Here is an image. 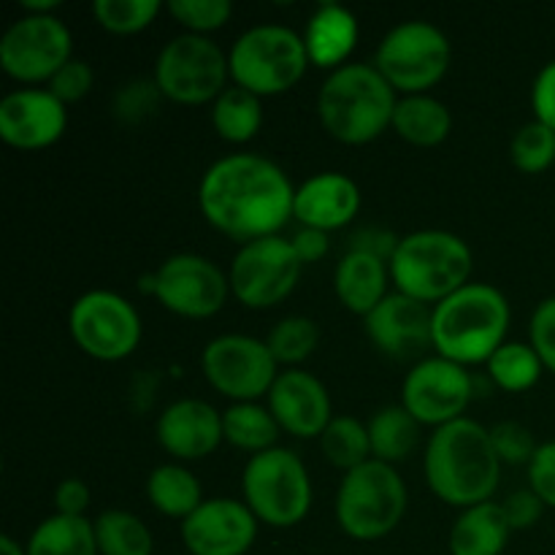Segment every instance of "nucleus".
Instances as JSON below:
<instances>
[{
  "label": "nucleus",
  "instance_id": "15",
  "mask_svg": "<svg viewBox=\"0 0 555 555\" xmlns=\"http://www.w3.org/2000/svg\"><path fill=\"white\" fill-rule=\"evenodd\" d=\"M152 293L163 309L188 320L215 318L228 301L231 280L215 260L195 253L171 255L152 274Z\"/></svg>",
  "mask_w": 555,
  "mask_h": 555
},
{
  "label": "nucleus",
  "instance_id": "12",
  "mask_svg": "<svg viewBox=\"0 0 555 555\" xmlns=\"http://www.w3.org/2000/svg\"><path fill=\"white\" fill-rule=\"evenodd\" d=\"M201 369L211 388L233 399V404L269 396L280 377V363L266 339L249 334H222L211 339L201 356Z\"/></svg>",
  "mask_w": 555,
  "mask_h": 555
},
{
  "label": "nucleus",
  "instance_id": "32",
  "mask_svg": "<svg viewBox=\"0 0 555 555\" xmlns=\"http://www.w3.org/2000/svg\"><path fill=\"white\" fill-rule=\"evenodd\" d=\"M101 555H152L155 537L139 515L128 509H106L92 520Z\"/></svg>",
  "mask_w": 555,
  "mask_h": 555
},
{
  "label": "nucleus",
  "instance_id": "39",
  "mask_svg": "<svg viewBox=\"0 0 555 555\" xmlns=\"http://www.w3.org/2000/svg\"><path fill=\"white\" fill-rule=\"evenodd\" d=\"M160 101L163 92L160 87L155 85V79H135L117 90V95H114V114H117L122 122L135 125L141 122V119L150 117V114H155Z\"/></svg>",
  "mask_w": 555,
  "mask_h": 555
},
{
  "label": "nucleus",
  "instance_id": "33",
  "mask_svg": "<svg viewBox=\"0 0 555 555\" xmlns=\"http://www.w3.org/2000/svg\"><path fill=\"white\" fill-rule=\"evenodd\" d=\"M542 358L531 347V341H504L491 358H488V374L493 383L507 393H524L534 388L542 377Z\"/></svg>",
  "mask_w": 555,
  "mask_h": 555
},
{
  "label": "nucleus",
  "instance_id": "41",
  "mask_svg": "<svg viewBox=\"0 0 555 555\" xmlns=\"http://www.w3.org/2000/svg\"><path fill=\"white\" fill-rule=\"evenodd\" d=\"M92 81H95V74H92L90 63L74 57L68 60V63H65L52 79H49L47 90L52 92L57 101H63L65 106H68V103L81 101V98L92 90Z\"/></svg>",
  "mask_w": 555,
  "mask_h": 555
},
{
  "label": "nucleus",
  "instance_id": "20",
  "mask_svg": "<svg viewBox=\"0 0 555 555\" xmlns=\"http://www.w3.org/2000/svg\"><path fill=\"white\" fill-rule=\"evenodd\" d=\"M431 314L434 307L393 291L372 314L363 318V323H366V336L379 352L404 361L434 347Z\"/></svg>",
  "mask_w": 555,
  "mask_h": 555
},
{
  "label": "nucleus",
  "instance_id": "3",
  "mask_svg": "<svg viewBox=\"0 0 555 555\" xmlns=\"http://www.w3.org/2000/svg\"><path fill=\"white\" fill-rule=\"evenodd\" d=\"M399 92L369 63L331 70L318 92V117L325 133L341 144L361 146L393 125Z\"/></svg>",
  "mask_w": 555,
  "mask_h": 555
},
{
  "label": "nucleus",
  "instance_id": "2",
  "mask_svg": "<svg viewBox=\"0 0 555 555\" xmlns=\"http://www.w3.org/2000/svg\"><path fill=\"white\" fill-rule=\"evenodd\" d=\"M423 472L439 502L469 509L493 502L502 461L491 442V431L472 417H461L431 434Z\"/></svg>",
  "mask_w": 555,
  "mask_h": 555
},
{
  "label": "nucleus",
  "instance_id": "45",
  "mask_svg": "<svg viewBox=\"0 0 555 555\" xmlns=\"http://www.w3.org/2000/svg\"><path fill=\"white\" fill-rule=\"evenodd\" d=\"M531 108H534L537 122L555 130V60L542 65L531 87Z\"/></svg>",
  "mask_w": 555,
  "mask_h": 555
},
{
  "label": "nucleus",
  "instance_id": "27",
  "mask_svg": "<svg viewBox=\"0 0 555 555\" xmlns=\"http://www.w3.org/2000/svg\"><path fill=\"white\" fill-rule=\"evenodd\" d=\"M146 499L166 518L184 520L206 502L198 477L182 464H163L146 477Z\"/></svg>",
  "mask_w": 555,
  "mask_h": 555
},
{
  "label": "nucleus",
  "instance_id": "40",
  "mask_svg": "<svg viewBox=\"0 0 555 555\" xmlns=\"http://www.w3.org/2000/svg\"><path fill=\"white\" fill-rule=\"evenodd\" d=\"M488 431H491V442L493 448H496V455L502 464L529 466L531 459H534L537 448H540L534 434H531V428L518 421H502L493 428H488Z\"/></svg>",
  "mask_w": 555,
  "mask_h": 555
},
{
  "label": "nucleus",
  "instance_id": "31",
  "mask_svg": "<svg viewBox=\"0 0 555 555\" xmlns=\"http://www.w3.org/2000/svg\"><path fill=\"white\" fill-rule=\"evenodd\" d=\"M211 125L217 135L231 144H247L263 125V103L255 92L242 87H228L211 106Z\"/></svg>",
  "mask_w": 555,
  "mask_h": 555
},
{
  "label": "nucleus",
  "instance_id": "37",
  "mask_svg": "<svg viewBox=\"0 0 555 555\" xmlns=\"http://www.w3.org/2000/svg\"><path fill=\"white\" fill-rule=\"evenodd\" d=\"M513 166L524 173H542L555 163V130L547 125L526 122L509 144Z\"/></svg>",
  "mask_w": 555,
  "mask_h": 555
},
{
  "label": "nucleus",
  "instance_id": "7",
  "mask_svg": "<svg viewBox=\"0 0 555 555\" xmlns=\"http://www.w3.org/2000/svg\"><path fill=\"white\" fill-rule=\"evenodd\" d=\"M304 36L285 25H255L228 52L231 81L258 98L280 95L296 87L309 68Z\"/></svg>",
  "mask_w": 555,
  "mask_h": 555
},
{
  "label": "nucleus",
  "instance_id": "18",
  "mask_svg": "<svg viewBox=\"0 0 555 555\" xmlns=\"http://www.w3.org/2000/svg\"><path fill=\"white\" fill-rule=\"evenodd\" d=\"M68 125L65 103L43 87H22L0 101V139L22 152L47 150Z\"/></svg>",
  "mask_w": 555,
  "mask_h": 555
},
{
  "label": "nucleus",
  "instance_id": "14",
  "mask_svg": "<svg viewBox=\"0 0 555 555\" xmlns=\"http://www.w3.org/2000/svg\"><path fill=\"white\" fill-rule=\"evenodd\" d=\"M74 60V38L57 14H22L0 38V68L22 85H41Z\"/></svg>",
  "mask_w": 555,
  "mask_h": 555
},
{
  "label": "nucleus",
  "instance_id": "50",
  "mask_svg": "<svg viewBox=\"0 0 555 555\" xmlns=\"http://www.w3.org/2000/svg\"><path fill=\"white\" fill-rule=\"evenodd\" d=\"M0 555H27V551L14 540V537L3 534L0 537Z\"/></svg>",
  "mask_w": 555,
  "mask_h": 555
},
{
  "label": "nucleus",
  "instance_id": "42",
  "mask_svg": "<svg viewBox=\"0 0 555 555\" xmlns=\"http://www.w3.org/2000/svg\"><path fill=\"white\" fill-rule=\"evenodd\" d=\"M529 339L547 372L555 374V296L537 304L529 323Z\"/></svg>",
  "mask_w": 555,
  "mask_h": 555
},
{
  "label": "nucleus",
  "instance_id": "38",
  "mask_svg": "<svg viewBox=\"0 0 555 555\" xmlns=\"http://www.w3.org/2000/svg\"><path fill=\"white\" fill-rule=\"evenodd\" d=\"M166 9L173 22L184 27V33H195V36H209L211 30H220L233 16L231 0H171Z\"/></svg>",
  "mask_w": 555,
  "mask_h": 555
},
{
  "label": "nucleus",
  "instance_id": "46",
  "mask_svg": "<svg viewBox=\"0 0 555 555\" xmlns=\"http://www.w3.org/2000/svg\"><path fill=\"white\" fill-rule=\"evenodd\" d=\"M87 507H90V488L79 477H68L54 491V513L74 515V518H87Z\"/></svg>",
  "mask_w": 555,
  "mask_h": 555
},
{
  "label": "nucleus",
  "instance_id": "29",
  "mask_svg": "<svg viewBox=\"0 0 555 555\" xmlns=\"http://www.w3.org/2000/svg\"><path fill=\"white\" fill-rule=\"evenodd\" d=\"M369 442H372V459L396 466L399 461L410 459L421 442V423L404 410V404L383 406L369 421Z\"/></svg>",
  "mask_w": 555,
  "mask_h": 555
},
{
  "label": "nucleus",
  "instance_id": "4",
  "mask_svg": "<svg viewBox=\"0 0 555 555\" xmlns=\"http://www.w3.org/2000/svg\"><path fill=\"white\" fill-rule=\"evenodd\" d=\"M507 296L488 282H469L439 301L431 314L434 350L461 366L488 363L507 341Z\"/></svg>",
  "mask_w": 555,
  "mask_h": 555
},
{
  "label": "nucleus",
  "instance_id": "1",
  "mask_svg": "<svg viewBox=\"0 0 555 555\" xmlns=\"http://www.w3.org/2000/svg\"><path fill=\"white\" fill-rule=\"evenodd\" d=\"M296 188L274 160L253 152L220 157L204 171L198 206L215 231L247 244L280 236L293 217Z\"/></svg>",
  "mask_w": 555,
  "mask_h": 555
},
{
  "label": "nucleus",
  "instance_id": "19",
  "mask_svg": "<svg viewBox=\"0 0 555 555\" xmlns=\"http://www.w3.org/2000/svg\"><path fill=\"white\" fill-rule=\"evenodd\" d=\"M266 399H269L266 406L271 410V415L291 437L320 439L328 423L334 421L328 388L304 369L280 372Z\"/></svg>",
  "mask_w": 555,
  "mask_h": 555
},
{
  "label": "nucleus",
  "instance_id": "5",
  "mask_svg": "<svg viewBox=\"0 0 555 555\" xmlns=\"http://www.w3.org/2000/svg\"><path fill=\"white\" fill-rule=\"evenodd\" d=\"M388 266L396 291L437 307L439 301L469 285L475 258L461 236L426 228L401 236Z\"/></svg>",
  "mask_w": 555,
  "mask_h": 555
},
{
  "label": "nucleus",
  "instance_id": "10",
  "mask_svg": "<svg viewBox=\"0 0 555 555\" xmlns=\"http://www.w3.org/2000/svg\"><path fill=\"white\" fill-rule=\"evenodd\" d=\"M228 52L209 36H173L155 60V85L163 98L182 106L215 103L228 90Z\"/></svg>",
  "mask_w": 555,
  "mask_h": 555
},
{
  "label": "nucleus",
  "instance_id": "21",
  "mask_svg": "<svg viewBox=\"0 0 555 555\" xmlns=\"http://www.w3.org/2000/svg\"><path fill=\"white\" fill-rule=\"evenodd\" d=\"M157 442L179 461H201L222 442V412L204 399H179L157 417Z\"/></svg>",
  "mask_w": 555,
  "mask_h": 555
},
{
  "label": "nucleus",
  "instance_id": "24",
  "mask_svg": "<svg viewBox=\"0 0 555 555\" xmlns=\"http://www.w3.org/2000/svg\"><path fill=\"white\" fill-rule=\"evenodd\" d=\"M358 43V20L347 5L320 3L304 27V47L309 63L318 68L336 70L347 65Z\"/></svg>",
  "mask_w": 555,
  "mask_h": 555
},
{
  "label": "nucleus",
  "instance_id": "11",
  "mask_svg": "<svg viewBox=\"0 0 555 555\" xmlns=\"http://www.w3.org/2000/svg\"><path fill=\"white\" fill-rule=\"evenodd\" d=\"M304 263L291 238L266 236L238 247L228 280L231 293L247 309H271L285 301L301 280Z\"/></svg>",
  "mask_w": 555,
  "mask_h": 555
},
{
  "label": "nucleus",
  "instance_id": "9",
  "mask_svg": "<svg viewBox=\"0 0 555 555\" xmlns=\"http://www.w3.org/2000/svg\"><path fill=\"white\" fill-rule=\"evenodd\" d=\"M453 57L448 36L426 20H406L390 27L374 54V68L401 95H426L444 79Z\"/></svg>",
  "mask_w": 555,
  "mask_h": 555
},
{
  "label": "nucleus",
  "instance_id": "22",
  "mask_svg": "<svg viewBox=\"0 0 555 555\" xmlns=\"http://www.w3.org/2000/svg\"><path fill=\"white\" fill-rule=\"evenodd\" d=\"M361 209V190L347 173L320 171L309 177L301 188H296L293 217L301 228L314 231H339Z\"/></svg>",
  "mask_w": 555,
  "mask_h": 555
},
{
  "label": "nucleus",
  "instance_id": "28",
  "mask_svg": "<svg viewBox=\"0 0 555 555\" xmlns=\"http://www.w3.org/2000/svg\"><path fill=\"white\" fill-rule=\"evenodd\" d=\"M25 551L27 555H101L92 520L60 513L49 515L33 529Z\"/></svg>",
  "mask_w": 555,
  "mask_h": 555
},
{
  "label": "nucleus",
  "instance_id": "8",
  "mask_svg": "<svg viewBox=\"0 0 555 555\" xmlns=\"http://www.w3.org/2000/svg\"><path fill=\"white\" fill-rule=\"evenodd\" d=\"M244 504L271 529H293L312 509V480L301 455L271 448L253 455L242 472Z\"/></svg>",
  "mask_w": 555,
  "mask_h": 555
},
{
  "label": "nucleus",
  "instance_id": "6",
  "mask_svg": "<svg viewBox=\"0 0 555 555\" xmlns=\"http://www.w3.org/2000/svg\"><path fill=\"white\" fill-rule=\"evenodd\" d=\"M406 482L396 466L366 461L347 472L336 491V524L358 542H374L399 529L406 513Z\"/></svg>",
  "mask_w": 555,
  "mask_h": 555
},
{
  "label": "nucleus",
  "instance_id": "23",
  "mask_svg": "<svg viewBox=\"0 0 555 555\" xmlns=\"http://www.w3.org/2000/svg\"><path fill=\"white\" fill-rule=\"evenodd\" d=\"M390 266L377 255L347 249L334 271V291L341 307L352 314H372L388 298Z\"/></svg>",
  "mask_w": 555,
  "mask_h": 555
},
{
  "label": "nucleus",
  "instance_id": "48",
  "mask_svg": "<svg viewBox=\"0 0 555 555\" xmlns=\"http://www.w3.org/2000/svg\"><path fill=\"white\" fill-rule=\"evenodd\" d=\"M293 249H296L298 260H301L304 266L309 263H318L320 258H323L325 253H328V233L325 231H314V228H301V231L293 233L291 238Z\"/></svg>",
  "mask_w": 555,
  "mask_h": 555
},
{
  "label": "nucleus",
  "instance_id": "44",
  "mask_svg": "<svg viewBox=\"0 0 555 555\" xmlns=\"http://www.w3.org/2000/svg\"><path fill=\"white\" fill-rule=\"evenodd\" d=\"M502 507H504V515H507L509 526H513V531L531 529V526H537V520L542 518V513H545V502H542L531 488L509 493V496L502 502Z\"/></svg>",
  "mask_w": 555,
  "mask_h": 555
},
{
  "label": "nucleus",
  "instance_id": "13",
  "mask_svg": "<svg viewBox=\"0 0 555 555\" xmlns=\"http://www.w3.org/2000/svg\"><path fill=\"white\" fill-rule=\"evenodd\" d=\"M68 331L76 347L95 361H122L141 341V318L114 291H90L70 304Z\"/></svg>",
  "mask_w": 555,
  "mask_h": 555
},
{
  "label": "nucleus",
  "instance_id": "30",
  "mask_svg": "<svg viewBox=\"0 0 555 555\" xmlns=\"http://www.w3.org/2000/svg\"><path fill=\"white\" fill-rule=\"evenodd\" d=\"M280 431V423L271 415L269 406L258 404V401L231 404L222 412V434H225V442L238 450H247L253 455L276 448Z\"/></svg>",
  "mask_w": 555,
  "mask_h": 555
},
{
  "label": "nucleus",
  "instance_id": "26",
  "mask_svg": "<svg viewBox=\"0 0 555 555\" xmlns=\"http://www.w3.org/2000/svg\"><path fill=\"white\" fill-rule=\"evenodd\" d=\"M390 128L412 146H437L453 130V114L434 95H401Z\"/></svg>",
  "mask_w": 555,
  "mask_h": 555
},
{
  "label": "nucleus",
  "instance_id": "49",
  "mask_svg": "<svg viewBox=\"0 0 555 555\" xmlns=\"http://www.w3.org/2000/svg\"><path fill=\"white\" fill-rule=\"evenodd\" d=\"M25 14H54L60 9V0H22Z\"/></svg>",
  "mask_w": 555,
  "mask_h": 555
},
{
  "label": "nucleus",
  "instance_id": "34",
  "mask_svg": "<svg viewBox=\"0 0 555 555\" xmlns=\"http://www.w3.org/2000/svg\"><path fill=\"white\" fill-rule=\"evenodd\" d=\"M323 455L347 475L366 461H372V442H369V426L358 417L339 415L328 423L320 437Z\"/></svg>",
  "mask_w": 555,
  "mask_h": 555
},
{
  "label": "nucleus",
  "instance_id": "47",
  "mask_svg": "<svg viewBox=\"0 0 555 555\" xmlns=\"http://www.w3.org/2000/svg\"><path fill=\"white\" fill-rule=\"evenodd\" d=\"M396 247H399V236L390 231H385V228H377V225L361 228V231H356L350 236V249L377 255V258L388 260V263H390V258H393Z\"/></svg>",
  "mask_w": 555,
  "mask_h": 555
},
{
  "label": "nucleus",
  "instance_id": "17",
  "mask_svg": "<svg viewBox=\"0 0 555 555\" xmlns=\"http://www.w3.org/2000/svg\"><path fill=\"white\" fill-rule=\"evenodd\" d=\"M260 520L238 499H206L182 520V542L190 555H244L255 545Z\"/></svg>",
  "mask_w": 555,
  "mask_h": 555
},
{
  "label": "nucleus",
  "instance_id": "35",
  "mask_svg": "<svg viewBox=\"0 0 555 555\" xmlns=\"http://www.w3.org/2000/svg\"><path fill=\"white\" fill-rule=\"evenodd\" d=\"M266 345H269L271 356L276 363H285V366H296L304 363L320 345V325L312 318H304V314H291V318H282L274 328L266 336Z\"/></svg>",
  "mask_w": 555,
  "mask_h": 555
},
{
  "label": "nucleus",
  "instance_id": "43",
  "mask_svg": "<svg viewBox=\"0 0 555 555\" xmlns=\"http://www.w3.org/2000/svg\"><path fill=\"white\" fill-rule=\"evenodd\" d=\"M529 488L545 502V507L555 509V442L537 448L529 464Z\"/></svg>",
  "mask_w": 555,
  "mask_h": 555
},
{
  "label": "nucleus",
  "instance_id": "25",
  "mask_svg": "<svg viewBox=\"0 0 555 555\" xmlns=\"http://www.w3.org/2000/svg\"><path fill=\"white\" fill-rule=\"evenodd\" d=\"M513 526L499 502L477 504L461 509L450 529V553L453 555H502L507 547Z\"/></svg>",
  "mask_w": 555,
  "mask_h": 555
},
{
  "label": "nucleus",
  "instance_id": "36",
  "mask_svg": "<svg viewBox=\"0 0 555 555\" xmlns=\"http://www.w3.org/2000/svg\"><path fill=\"white\" fill-rule=\"evenodd\" d=\"M160 0H95L92 14L103 30L114 36H133L146 30L160 14Z\"/></svg>",
  "mask_w": 555,
  "mask_h": 555
},
{
  "label": "nucleus",
  "instance_id": "16",
  "mask_svg": "<svg viewBox=\"0 0 555 555\" xmlns=\"http://www.w3.org/2000/svg\"><path fill=\"white\" fill-rule=\"evenodd\" d=\"M475 396V377L461 363L442 356L417 361L401 385V404L421 426L442 428L464 417Z\"/></svg>",
  "mask_w": 555,
  "mask_h": 555
}]
</instances>
